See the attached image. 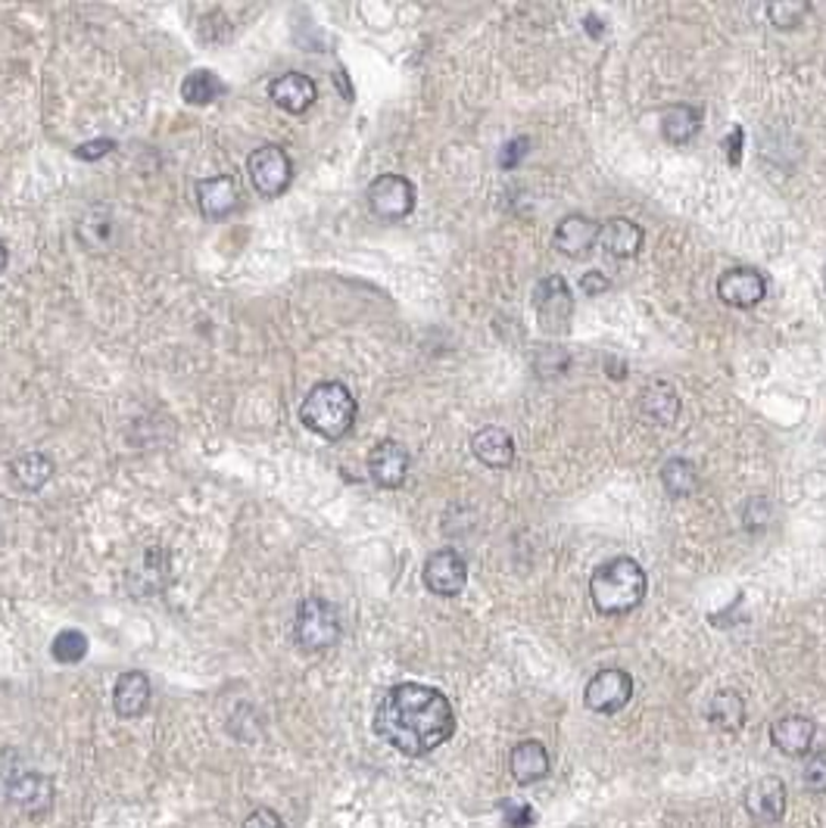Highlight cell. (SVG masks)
<instances>
[{
	"instance_id": "30",
	"label": "cell",
	"mask_w": 826,
	"mask_h": 828,
	"mask_svg": "<svg viewBox=\"0 0 826 828\" xmlns=\"http://www.w3.org/2000/svg\"><path fill=\"white\" fill-rule=\"evenodd\" d=\"M802 782L807 791H826V748L807 754Z\"/></svg>"
},
{
	"instance_id": "15",
	"label": "cell",
	"mask_w": 826,
	"mask_h": 828,
	"mask_svg": "<svg viewBox=\"0 0 826 828\" xmlns=\"http://www.w3.org/2000/svg\"><path fill=\"white\" fill-rule=\"evenodd\" d=\"M556 249L568 259H583L596 243H600V224L586 215H568L556 228Z\"/></svg>"
},
{
	"instance_id": "20",
	"label": "cell",
	"mask_w": 826,
	"mask_h": 828,
	"mask_svg": "<svg viewBox=\"0 0 826 828\" xmlns=\"http://www.w3.org/2000/svg\"><path fill=\"white\" fill-rule=\"evenodd\" d=\"M509 769L515 775V782L521 785H531V782H539L549 775L552 769V760H549V750L543 748V742H521L512 748V757H509Z\"/></svg>"
},
{
	"instance_id": "32",
	"label": "cell",
	"mask_w": 826,
	"mask_h": 828,
	"mask_svg": "<svg viewBox=\"0 0 826 828\" xmlns=\"http://www.w3.org/2000/svg\"><path fill=\"white\" fill-rule=\"evenodd\" d=\"M527 153H531V141H527V138H515V141H509L505 147H502V153H499V165H502V168H517Z\"/></svg>"
},
{
	"instance_id": "27",
	"label": "cell",
	"mask_w": 826,
	"mask_h": 828,
	"mask_svg": "<svg viewBox=\"0 0 826 828\" xmlns=\"http://www.w3.org/2000/svg\"><path fill=\"white\" fill-rule=\"evenodd\" d=\"M661 483L664 489L671 492V495H693L696 492V486H699V470L693 462H686V458H671L667 465L661 467Z\"/></svg>"
},
{
	"instance_id": "18",
	"label": "cell",
	"mask_w": 826,
	"mask_h": 828,
	"mask_svg": "<svg viewBox=\"0 0 826 828\" xmlns=\"http://www.w3.org/2000/svg\"><path fill=\"white\" fill-rule=\"evenodd\" d=\"M150 704V679H147L141 669H128L116 679V688H113V708L123 720H135L141 716Z\"/></svg>"
},
{
	"instance_id": "17",
	"label": "cell",
	"mask_w": 826,
	"mask_h": 828,
	"mask_svg": "<svg viewBox=\"0 0 826 828\" xmlns=\"http://www.w3.org/2000/svg\"><path fill=\"white\" fill-rule=\"evenodd\" d=\"M472 452L480 465L493 467V470H505L515 462V440L499 430V427H484L472 436Z\"/></svg>"
},
{
	"instance_id": "12",
	"label": "cell",
	"mask_w": 826,
	"mask_h": 828,
	"mask_svg": "<svg viewBox=\"0 0 826 828\" xmlns=\"http://www.w3.org/2000/svg\"><path fill=\"white\" fill-rule=\"evenodd\" d=\"M369 474L377 486L384 489H396L406 483L409 477V452L396 440H384L372 448L369 455Z\"/></svg>"
},
{
	"instance_id": "10",
	"label": "cell",
	"mask_w": 826,
	"mask_h": 828,
	"mask_svg": "<svg viewBox=\"0 0 826 828\" xmlns=\"http://www.w3.org/2000/svg\"><path fill=\"white\" fill-rule=\"evenodd\" d=\"M7 801L25 816H42L54 801V782L44 772H20L7 785Z\"/></svg>"
},
{
	"instance_id": "36",
	"label": "cell",
	"mask_w": 826,
	"mask_h": 828,
	"mask_svg": "<svg viewBox=\"0 0 826 828\" xmlns=\"http://www.w3.org/2000/svg\"><path fill=\"white\" fill-rule=\"evenodd\" d=\"M723 147H726V160L733 162V165H740V162H743V128H740V125H736V128H733V135L723 141Z\"/></svg>"
},
{
	"instance_id": "28",
	"label": "cell",
	"mask_w": 826,
	"mask_h": 828,
	"mask_svg": "<svg viewBox=\"0 0 826 828\" xmlns=\"http://www.w3.org/2000/svg\"><path fill=\"white\" fill-rule=\"evenodd\" d=\"M50 654L60 664H79L84 654H88V635L79 632V629H62L60 635L54 639V645H50Z\"/></svg>"
},
{
	"instance_id": "35",
	"label": "cell",
	"mask_w": 826,
	"mask_h": 828,
	"mask_svg": "<svg viewBox=\"0 0 826 828\" xmlns=\"http://www.w3.org/2000/svg\"><path fill=\"white\" fill-rule=\"evenodd\" d=\"M580 290H583L586 296H602V293L608 290V278H605L602 271H586V275L580 278Z\"/></svg>"
},
{
	"instance_id": "16",
	"label": "cell",
	"mask_w": 826,
	"mask_h": 828,
	"mask_svg": "<svg viewBox=\"0 0 826 828\" xmlns=\"http://www.w3.org/2000/svg\"><path fill=\"white\" fill-rule=\"evenodd\" d=\"M194 194H197V206H200L203 219H209V222L228 219L237 209V187H234V182L228 175L197 182Z\"/></svg>"
},
{
	"instance_id": "31",
	"label": "cell",
	"mask_w": 826,
	"mask_h": 828,
	"mask_svg": "<svg viewBox=\"0 0 826 828\" xmlns=\"http://www.w3.org/2000/svg\"><path fill=\"white\" fill-rule=\"evenodd\" d=\"M502 816H505V826L509 828H531L537 813L527 807V804H515V801H505L502 804Z\"/></svg>"
},
{
	"instance_id": "3",
	"label": "cell",
	"mask_w": 826,
	"mask_h": 828,
	"mask_svg": "<svg viewBox=\"0 0 826 828\" xmlns=\"http://www.w3.org/2000/svg\"><path fill=\"white\" fill-rule=\"evenodd\" d=\"M356 415H359L356 396L340 381L315 384L300 405V421L325 440L347 436L356 424Z\"/></svg>"
},
{
	"instance_id": "23",
	"label": "cell",
	"mask_w": 826,
	"mask_h": 828,
	"mask_svg": "<svg viewBox=\"0 0 826 828\" xmlns=\"http://www.w3.org/2000/svg\"><path fill=\"white\" fill-rule=\"evenodd\" d=\"M642 415L655 424H674L677 411H680V396L667 384H655L642 389Z\"/></svg>"
},
{
	"instance_id": "26",
	"label": "cell",
	"mask_w": 826,
	"mask_h": 828,
	"mask_svg": "<svg viewBox=\"0 0 826 828\" xmlns=\"http://www.w3.org/2000/svg\"><path fill=\"white\" fill-rule=\"evenodd\" d=\"M222 91H225V84L222 79L216 75V72H209V69H197V72H190L185 81H182V97L190 106H207L216 97H222Z\"/></svg>"
},
{
	"instance_id": "13",
	"label": "cell",
	"mask_w": 826,
	"mask_h": 828,
	"mask_svg": "<svg viewBox=\"0 0 826 828\" xmlns=\"http://www.w3.org/2000/svg\"><path fill=\"white\" fill-rule=\"evenodd\" d=\"M269 97L275 106H281L290 116H300L306 113L312 103L318 101V88L310 75L303 72H284L269 84Z\"/></svg>"
},
{
	"instance_id": "25",
	"label": "cell",
	"mask_w": 826,
	"mask_h": 828,
	"mask_svg": "<svg viewBox=\"0 0 826 828\" xmlns=\"http://www.w3.org/2000/svg\"><path fill=\"white\" fill-rule=\"evenodd\" d=\"M708 720L721 732H736L745 723V701L736 691H718L708 704Z\"/></svg>"
},
{
	"instance_id": "22",
	"label": "cell",
	"mask_w": 826,
	"mask_h": 828,
	"mask_svg": "<svg viewBox=\"0 0 826 828\" xmlns=\"http://www.w3.org/2000/svg\"><path fill=\"white\" fill-rule=\"evenodd\" d=\"M702 128V113L693 106H671L661 119V135L671 143H689Z\"/></svg>"
},
{
	"instance_id": "8",
	"label": "cell",
	"mask_w": 826,
	"mask_h": 828,
	"mask_svg": "<svg viewBox=\"0 0 826 828\" xmlns=\"http://www.w3.org/2000/svg\"><path fill=\"white\" fill-rule=\"evenodd\" d=\"M424 586L440 598H455L468 586V564L455 548H440L424 561Z\"/></svg>"
},
{
	"instance_id": "2",
	"label": "cell",
	"mask_w": 826,
	"mask_h": 828,
	"mask_svg": "<svg viewBox=\"0 0 826 828\" xmlns=\"http://www.w3.org/2000/svg\"><path fill=\"white\" fill-rule=\"evenodd\" d=\"M645 588H649L645 570L633 558H612L593 573L590 598L600 614L618 617V614H630L633 607L642 605Z\"/></svg>"
},
{
	"instance_id": "7",
	"label": "cell",
	"mask_w": 826,
	"mask_h": 828,
	"mask_svg": "<svg viewBox=\"0 0 826 828\" xmlns=\"http://www.w3.org/2000/svg\"><path fill=\"white\" fill-rule=\"evenodd\" d=\"M633 698V679L624 669H600L583 691V701L593 713H618Z\"/></svg>"
},
{
	"instance_id": "33",
	"label": "cell",
	"mask_w": 826,
	"mask_h": 828,
	"mask_svg": "<svg viewBox=\"0 0 826 828\" xmlns=\"http://www.w3.org/2000/svg\"><path fill=\"white\" fill-rule=\"evenodd\" d=\"M244 828H284V819L269 807H259L244 819Z\"/></svg>"
},
{
	"instance_id": "6",
	"label": "cell",
	"mask_w": 826,
	"mask_h": 828,
	"mask_svg": "<svg viewBox=\"0 0 826 828\" xmlns=\"http://www.w3.org/2000/svg\"><path fill=\"white\" fill-rule=\"evenodd\" d=\"M369 209L381 222H399L415 209V184L403 175H377L369 184Z\"/></svg>"
},
{
	"instance_id": "24",
	"label": "cell",
	"mask_w": 826,
	"mask_h": 828,
	"mask_svg": "<svg viewBox=\"0 0 826 828\" xmlns=\"http://www.w3.org/2000/svg\"><path fill=\"white\" fill-rule=\"evenodd\" d=\"M10 474H13V483L20 486V489L38 492V489L50 480L54 462H50L47 455H42V452H28V455H22V458H16V462L10 465Z\"/></svg>"
},
{
	"instance_id": "37",
	"label": "cell",
	"mask_w": 826,
	"mask_h": 828,
	"mask_svg": "<svg viewBox=\"0 0 826 828\" xmlns=\"http://www.w3.org/2000/svg\"><path fill=\"white\" fill-rule=\"evenodd\" d=\"M3 268H7V246L0 243V271H3Z\"/></svg>"
},
{
	"instance_id": "34",
	"label": "cell",
	"mask_w": 826,
	"mask_h": 828,
	"mask_svg": "<svg viewBox=\"0 0 826 828\" xmlns=\"http://www.w3.org/2000/svg\"><path fill=\"white\" fill-rule=\"evenodd\" d=\"M109 150H113V141H109V138H101V141H88V143H82V147H75V160L94 162V160H101V156H106Z\"/></svg>"
},
{
	"instance_id": "21",
	"label": "cell",
	"mask_w": 826,
	"mask_h": 828,
	"mask_svg": "<svg viewBox=\"0 0 826 828\" xmlns=\"http://www.w3.org/2000/svg\"><path fill=\"white\" fill-rule=\"evenodd\" d=\"M602 249L615 259H630L642 246V228L630 219H608L600 228Z\"/></svg>"
},
{
	"instance_id": "5",
	"label": "cell",
	"mask_w": 826,
	"mask_h": 828,
	"mask_svg": "<svg viewBox=\"0 0 826 828\" xmlns=\"http://www.w3.org/2000/svg\"><path fill=\"white\" fill-rule=\"evenodd\" d=\"M247 175L259 197L275 200V197H281L290 187V182H293V162H290L284 147L266 143V147H256L247 156Z\"/></svg>"
},
{
	"instance_id": "14",
	"label": "cell",
	"mask_w": 826,
	"mask_h": 828,
	"mask_svg": "<svg viewBox=\"0 0 826 828\" xmlns=\"http://www.w3.org/2000/svg\"><path fill=\"white\" fill-rule=\"evenodd\" d=\"M743 801L755 823H780L786 813V785L780 779H758L745 789Z\"/></svg>"
},
{
	"instance_id": "9",
	"label": "cell",
	"mask_w": 826,
	"mask_h": 828,
	"mask_svg": "<svg viewBox=\"0 0 826 828\" xmlns=\"http://www.w3.org/2000/svg\"><path fill=\"white\" fill-rule=\"evenodd\" d=\"M534 305H537V315L539 324H543V330H565L568 327V318H571V290H568V283L565 278H546V281H539V287L534 290Z\"/></svg>"
},
{
	"instance_id": "1",
	"label": "cell",
	"mask_w": 826,
	"mask_h": 828,
	"mask_svg": "<svg viewBox=\"0 0 826 828\" xmlns=\"http://www.w3.org/2000/svg\"><path fill=\"white\" fill-rule=\"evenodd\" d=\"M374 732L406 757H424L455 732V710L443 691L421 683L393 686L374 710Z\"/></svg>"
},
{
	"instance_id": "19",
	"label": "cell",
	"mask_w": 826,
	"mask_h": 828,
	"mask_svg": "<svg viewBox=\"0 0 826 828\" xmlns=\"http://www.w3.org/2000/svg\"><path fill=\"white\" fill-rule=\"evenodd\" d=\"M814 735H817V726L807 716H783V720H777L770 726V742L783 754H789V757H805V754H811Z\"/></svg>"
},
{
	"instance_id": "4",
	"label": "cell",
	"mask_w": 826,
	"mask_h": 828,
	"mask_svg": "<svg viewBox=\"0 0 826 828\" xmlns=\"http://www.w3.org/2000/svg\"><path fill=\"white\" fill-rule=\"evenodd\" d=\"M340 639V614L337 607L312 595L306 598L300 610H296V620H293V642L303 648V651H328L330 645H337Z\"/></svg>"
},
{
	"instance_id": "29",
	"label": "cell",
	"mask_w": 826,
	"mask_h": 828,
	"mask_svg": "<svg viewBox=\"0 0 826 828\" xmlns=\"http://www.w3.org/2000/svg\"><path fill=\"white\" fill-rule=\"evenodd\" d=\"M811 3L805 0H780V3H767V20L777 28H795L799 22H805Z\"/></svg>"
},
{
	"instance_id": "11",
	"label": "cell",
	"mask_w": 826,
	"mask_h": 828,
	"mask_svg": "<svg viewBox=\"0 0 826 828\" xmlns=\"http://www.w3.org/2000/svg\"><path fill=\"white\" fill-rule=\"evenodd\" d=\"M767 281L761 271L755 268H730L723 271L721 281H718V296L723 303L733 305V308H752L765 300Z\"/></svg>"
}]
</instances>
